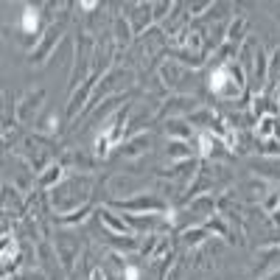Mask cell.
Returning <instances> with one entry per match:
<instances>
[{"instance_id":"obj_1","label":"cell","mask_w":280,"mask_h":280,"mask_svg":"<svg viewBox=\"0 0 280 280\" xmlns=\"http://www.w3.org/2000/svg\"><path fill=\"white\" fill-rule=\"evenodd\" d=\"M227 79H230V73L221 68L219 73H216V76L210 79V87H213V93H221V90H224V84H227Z\"/></svg>"},{"instance_id":"obj_4","label":"cell","mask_w":280,"mask_h":280,"mask_svg":"<svg viewBox=\"0 0 280 280\" xmlns=\"http://www.w3.org/2000/svg\"><path fill=\"white\" fill-rule=\"evenodd\" d=\"M126 278H129V280H138V269H132V266H129V269H126Z\"/></svg>"},{"instance_id":"obj_3","label":"cell","mask_w":280,"mask_h":280,"mask_svg":"<svg viewBox=\"0 0 280 280\" xmlns=\"http://www.w3.org/2000/svg\"><path fill=\"white\" fill-rule=\"evenodd\" d=\"M202 154H210V140L208 138L202 140Z\"/></svg>"},{"instance_id":"obj_2","label":"cell","mask_w":280,"mask_h":280,"mask_svg":"<svg viewBox=\"0 0 280 280\" xmlns=\"http://www.w3.org/2000/svg\"><path fill=\"white\" fill-rule=\"evenodd\" d=\"M36 23H39V20H36V11L34 9H26V11H23V28H26V31H34Z\"/></svg>"}]
</instances>
